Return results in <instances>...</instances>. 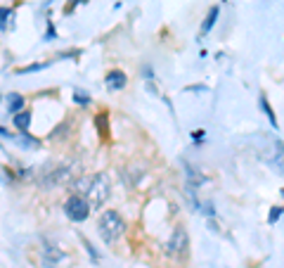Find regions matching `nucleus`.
I'll return each instance as SVG.
<instances>
[{
	"mask_svg": "<svg viewBox=\"0 0 284 268\" xmlns=\"http://www.w3.org/2000/svg\"><path fill=\"white\" fill-rule=\"evenodd\" d=\"M74 98H76V102H78V105H90V95H88V93H80V90H78Z\"/></svg>",
	"mask_w": 284,
	"mask_h": 268,
	"instance_id": "15",
	"label": "nucleus"
},
{
	"mask_svg": "<svg viewBox=\"0 0 284 268\" xmlns=\"http://www.w3.org/2000/svg\"><path fill=\"white\" fill-rule=\"evenodd\" d=\"M7 107H10V112H12V114H17L19 109L24 107V98H22L19 93H12L10 98H7Z\"/></svg>",
	"mask_w": 284,
	"mask_h": 268,
	"instance_id": "9",
	"label": "nucleus"
},
{
	"mask_svg": "<svg viewBox=\"0 0 284 268\" xmlns=\"http://www.w3.org/2000/svg\"><path fill=\"white\" fill-rule=\"evenodd\" d=\"M74 168H76V164H64V166H57L52 174H48V185H55V183H67V181H71L74 178Z\"/></svg>",
	"mask_w": 284,
	"mask_h": 268,
	"instance_id": "5",
	"label": "nucleus"
},
{
	"mask_svg": "<svg viewBox=\"0 0 284 268\" xmlns=\"http://www.w3.org/2000/svg\"><path fill=\"white\" fill-rule=\"evenodd\" d=\"M192 136H194V140H201V136H204V131H194V133H192Z\"/></svg>",
	"mask_w": 284,
	"mask_h": 268,
	"instance_id": "16",
	"label": "nucleus"
},
{
	"mask_svg": "<svg viewBox=\"0 0 284 268\" xmlns=\"http://www.w3.org/2000/svg\"><path fill=\"white\" fill-rule=\"evenodd\" d=\"M97 228H99V235H102L105 242H116L126 231V221L121 218L118 212L109 209V212H102V216H99V221H97Z\"/></svg>",
	"mask_w": 284,
	"mask_h": 268,
	"instance_id": "2",
	"label": "nucleus"
},
{
	"mask_svg": "<svg viewBox=\"0 0 284 268\" xmlns=\"http://www.w3.org/2000/svg\"><path fill=\"white\" fill-rule=\"evenodd\" d=\"M187 247H190V237H187V231L185 228H175L173 235H171V240H168L166 250L171 256H182L187 252Z\"/></svg>",
	"mask_w": 284,
	"mask_h": 268,
	"instance_id": "4",
	"label": "nucleus"
},
{
	"mask_svg": "<svg viewBox=\"0 0 284 268\" xmlns=\"http://www.w3.org/2000/svg\"><path fill=\"white\" fill-rule=\"evenodd\" d=\"M29 124H31V114L29 112H17L14 114V126H17L22 133L29 131Z\"/></svg>",
	"mask_w": 284,
	"mask_h": 268,
	"instance_id": "8",
	"label": "nucleus"
},
{
	"mask_svg": "<svg viewBox=\"0 0 284 268\" xmlns=\"http://www.w3.org/2000/svg\"><path fill=\"white\" fill-rule=\"evenodd\" d=\"M109 190H111V183H109V176L107 174H97L90 178V185L86 190V202L90 209H102L105 202L109 200Z\"/></svg>",
	"mask_w": 284,
	"mask_h": 268,
	"instance_id": "1",
	"label": "nucleus"
},
{
	"mask_svg": "<svg viewBox=\"0 0 284 268\" xmlns=\"http://www.w3.org/2000/svg\"><path fill=\"white\" fill-rule=\"evenodd\" d=\"M218 14H220V10H218V5H213V7L209 10V14H206L204 24H201V36H204V33H209L211 29H213V24L218 22Z\"/></svg>",
	"mask_w": 284,
	"mask_h": 268,
	"instance_id": "7",
	"label": "nucleus"
},
{
	"mask_svg": "<svg viewBox=\"0 0 284 268\" xmlns=\"http://www.w3.org/2000/svg\"><path fill=\"white\" fill-rule=\"evenodd\" d=\"M64 212H67V216L71 218V221L80 223V221H86V218H88L90 206H88L86 197H80V195H71V197L67 200V204H64Z\"/></svg>",
	"mask_w": 284,
	"mask_h": 268,
	"instance_id": "3",
	"label": "nucleus"
},
{
	"mask_svg": "<svg viewBox=\"0 0 284 268\" xmlns=\"http://www.w3.org/2000/svg\"><path fill=\"white\" fill-rule=\"evenodd\" d=\"M105 83H107V88H109V90H121V88L128 83V76H126L121 69H111L109 74H107Z\"/></svg>",
	"mask_w": 284,
	"mask_h": 268,
	"instance_id": "6",
	"label": "nucleus"
},
{
	"mask_svg": "<svg viewBox=\"0 0 284 268\" xmlns=\"http://www.w3.org/2000/svg\"><path fill=\"white\" fill-rule=\"evenodd\" d=\"M279 216H282V206H272L268 221H270V223H275V221H279Z\"/></svg>",
	"mask_w": 284,
	"mask_h": 268,
	"instance_id": "12",
	"label": "nucleus"
},
{
	"mask_svg": "<svg viewBox=\"0 0 284 268\" xmlns=\"http://www.w3.org/2000/svg\"><path fill=\"white\" fill-rule=\"evenodd\" d=\"M260 107L266 109V114H268V117H270V121H272V124L277 126V119H275V112H272V109H270V105H268V100H266V98L260 100Z\"/></svg>",
	"mask_w": 284,
	"mask_h": 268,
	"instance_id": "11",
	"label": "nucleus"
},
{
	"mask_svg": "<svg viewBox=\"0 0 284 268\" xmlns=\"http://www.w3.org/2000/svg\"><path fill=\"white\" fill-rule=\"evenodd\" d=\"M12 19V10L10 7H0V31L7 29V22Z\"/></svg>",
	"mask_w": 284,
	"mask_h": 268,
	"instance_id": "10",
	"label": "nucleus"
},
{
	"mask_svg": "<svg viewBox=\"0 0 284 268\" xmlns=\"http://www.w3.org/2000/svg\"><path fill=\"white\" fill-rule=\"evenodd\" d=\"M43 67H48V62L45 64H31V67H22V69H17V74H29V71H38V69H43Z\"/></svg>",
	"mask_w": 284,
	"mask_h": 268,
	"instance_id": "13",
	"label": "nucleus"
},
{
	"mask_svg": "<svg viewBox=\"0 0 284 268\" xmlns=\"http://www.w3.org/2000/svg\"><path fill=\"white\" fill-rule=\"evenodd\" d=\"M88 185H90V178H86V176H83V178H78V183H76V190H80V193H86L88 190Z\"/></svg>",
	"mask_w": 284,
	"mask_h": 268,
	"instance_id": "14",
	"label": "nucleus"
}]
</instances>
